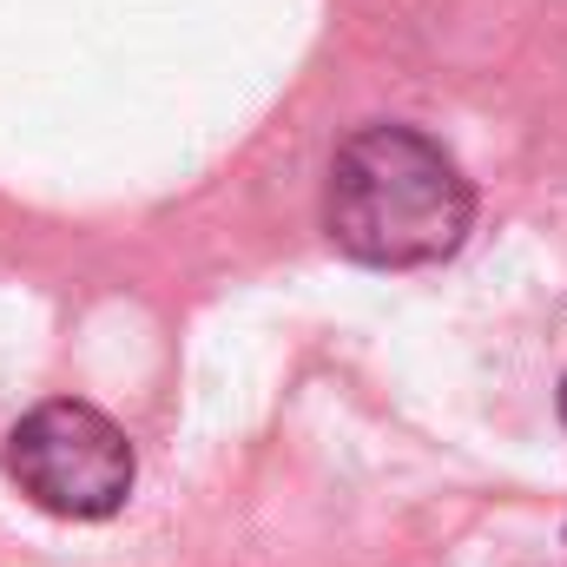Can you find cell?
I'll return each instance as SVG.
<instances>
[{
  "label": "cell",
  "mask_w": 567,
  "mask_h": 567,
  "mask_svg": "<svg viewBox=\"0 0 567 567\" xmlns=\"http://www.w3.org/2000/svg\"><path fill=\"white\" fill-rule=\"evenodd\" d=\"M475 225V185L416 126H357L323 178V231L370 271H423L462 251Z\"/></svg>",
  "instance_id": "cell-1"
},
{
  "label": "cell",
  "mask_w": 567,
  "mask_h": 567,
  "mask_svg": "<svg viewBox=\"0 0 567 567\" xmlns=\"http://www.w3.org/2000/svg\"><path fill=\"white\" fill-rule=\"evenodd\" d=\"M7 475L20 482V495L33 508H47L60 522H106L126 508V495L140 482V455L106 410L53 396L13 423Z\"/></svg>",
  "instance_id": "cell-2"
},
{
  "label": "cell",
  "mask_w": 567,
  "mask_h": 567,
  "mask_svg": "<svg viewBox=\"0 0 567 567\" xmlns=\"http://www.w3.org/2000/svg\"><path fill=\"white\" fill-rule=\"evenodd\" d=\"M561 423H567V377H561Z\"/></svg>",
  "instance_id": "cell-3"
}]
</instances>
